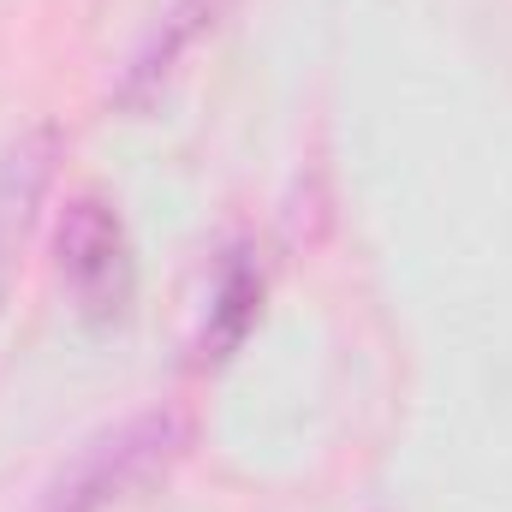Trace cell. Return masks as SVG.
<instances>
[{
	"label": "cell",
	"instance_id": "obj_1",
	"mask_svg": "<svg viewBox=\"0 0 512 512\" xmlns=\"http://www.w3.org/2000/svg\"><path fill=\"white\" fill-rule=\"evenodd\" d=\"M191 447V411L179 405H149L126 423L90 435L42 489L36 512H114L149 483H161Z\"/></svg>",
	"mask_w": 512,
	"mask_h": 512
},
{
	"label": "cell",
	"instance_id": "obj_2",
	"mask_svg": "<svg viewBox=\"0 0 512 512\" xmlns=\"http://www.w3.org/2000/svg\"><path fill=\"white\" fill-rule=\"evenodd\" d=\"M54 268L84 322H120L137 292V256L120 209L102 197H72L54 233Z\"/></svg>",
	"mask_w": 512,
	"mask_h": 512
},
{
	"label": "cell",
	"instance_id": "obj_3",
	"mask_svg": "<svg viewBox=\"0 0 512 512\" xmlns=\"http://www.w3.org/2000/svg\"><path fill=\"white\" fill-rule=\"evenodd\" d=\"M60 155H66L60 126H30L24 137H12L0 149V310L12 298L24 245H30L36 221H42V203H48V185L60 173Z\"/></svg>",
	"mask_w": 512,
	"mask_h": 512
},
{
	"label": "cell",
	"instance_id": "obj_4",
	"mask_svg": "<svg viewBox=\"0 0 512 512\" xmlns=\"http://www.w3.org/2000/svg\"><path fill=\"white\" fill-rule=\"evenodd\" d=\"M227 6H233V0H173V6L161 12V24L137 42V54L126 60V72H120V84H114V102H120L126 114H143L149 102H161V90L173 84V72L185 66V54L221 24Z\"/></svg>",
	"mask_w": 512,
	"mask_h": 512
},
{
	"label": "cell",
	"instance_id": "obj_5",
	"mask_svg": "<svg viewBox=\"0 0 512 512\" xmlns=\"http://www.w3.org/2000/svg\"><path fill=\"white\" fill-rule=\"evenodd\" d=\"M256 310H262V268L245 251L227 256L215 304H209V328H203V358H227L245 334H251Z\"/></svg>",
	"mask_w": 512,
	"mask_h": 512
}]
</instances>
